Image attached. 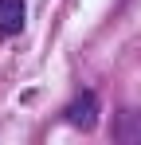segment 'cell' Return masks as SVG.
<instances>
[{"instance_id":"cell-1","label":"cell","mask_w":141,"mask_h":145,"mask_svg":"<svg viewBox=\"0 0 141 145\" xmlns=\"http://www.w3.org/2000/svg\"><path fill=\"white\" fill-rule=\"evenodd\" d=\"M114 145H141V110L121 106L114 114Z\"/></svg>"},{"instance_id":"cell-2","label":"cell","mask_w":141,"mask_h":145,"mask_svg":"<svg viewBox=\"0 0 141 145\" xmlns=\"http://www.w3.org/2000/svg\"><path fill=\"white\" fill-rule=\"evenodd\" d=\"M63 118H67L74 129H94V121H98V98H94L90 90H82V94L63 110Z\"/></svg>"},{"instance_id":"cell-3","label":"cell","mask_w":141,"mask_h":145,"mask_svg":"<svg viewBox=\"0 0 141 145\" xmlns=\"http://www.w3.org/2000/svg\"><path fill=\"white\" fill-rule=\"evenodd\" d=\"M24 27V0H0V35H16Z\"/></svg>"}]
</instances>
